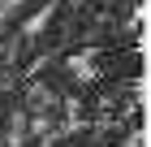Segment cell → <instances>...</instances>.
Listing matches in <instances>:
<instances>
[{
	"label": "cell",
	"mask_w": 151,
	"mask_h": 147,
	"mask_svg": "<svg viewBox=\"0 0 151 147\" xmlns=\"http://www.w3.org/2000/svg\"><path fill=\"white\" fill-rule=\"evenodd\" d=\"M4 143H9V147H22V143H26V113H13V121H9V134H4Z\"/></svg>",
	"instance_id": "3"
},
{
	"label": "cell",
	"mask_w": 151,
	"mask_h": 147,
	"mask_svg": "<svg viewBox=\"0 0 151 147\" xmlns=\"http://www.w3.org/2000/svg\"><path fill=\"white\" fill-rule=\"evenodd\" d=\"M52 17H56V4H47V9H39V13H35V17H30V22H26V26H22V35H26V39H35V35H39V30H43V26H47V22H52Z\"/></svg>",
	"instance_id": "2"
},
{
	"label": "cell",
	"mask_w": 151,
	"mask_h": 147,
	"mask_svg": "<svg viewBox=\"0 0 151 147\" xmlns=\"http://www.w3.org/2000/svg\"><path fill=\"white\" fill-rule=\"evenodd\" d=\"M69 74H73L78 82H95V74H99V69H95V56H91V52L69 56Z\"/></svg>",
	"instance_id": "1"
},
{
	"label": "cell",
	"mask_w": 151,
	"mask_h": 147,
	"mask_svg": "<svg viewBox=\"0 0 151 147\" xmlns=\"http://www.w3.org/2000/svg\"><path fill=\"white\" fill-rule=\"evenodd\" d=\"M4 87H9V82H4V78H0V95H4Z\"/></svg>",
	"instance_id": "4"
}]
</instances>
